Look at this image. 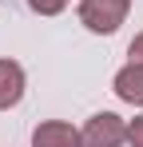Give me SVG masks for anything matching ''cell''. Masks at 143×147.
<instances>
[{"mask_svg":"<svg viewBox=\"0 0 143 147\" xmlns=\"http://www.w3.org/2000/svg\"><path fill=\"white\" fill-rule=\"evenodd\" d=\"M127 139V123L119 119L115 111H95L88 127L80 131V143L84 147H119Z\"/></svg>","mask_w":143,"mask_h":147,"instance_id":"7a4b0ae2","label":"cell"},{"mask_svg":"<svg viewBox=\"0 0 143 147\" xmlns=\"http://www.w3.org/2000/svg\"><path fill=\"white\" fill-rule=\"evenodd\" d=\"M115 96L123 103H143V64H127L123 72L115 76Z\"/></svg>","mask_w":143,"mask_h":147,"instance_id":"5b68a950","label":"cell"},{"mask_svg":"<svg viewBox=\"0 0 143 147\" xmlns=\"http://www.w3.org/2000/svg\"><path fill=\"white\" fill-rule=\"evenodd\" d=\"M28 4H32L40 16H56V12H64V4H68V0H28Z\"/></svg>","mask_w":143,"mask_h":147,"instance_id":"8992f818","label":"cell"},{"mask_svg":"<svg viewBox=\"0 0 143 147\" xmlns=\"http://www.w3.org/2000/svg\"><path fill=\"white\" fill-rule=\"evenodd\" d=\"M131 12V0H80V20L95 36H111Z\"/></svg>","mask_w":143,"mask_h":147,"instance_id":"6da1fadb","label":"cell"},{"mask_svg":"<svg viewBox=\"0 0 143 147\" xmlns=\"http://www.w3.org/2000/svg\"><path fill=\"white\" fill-rule=\"evenodd\" d=\"M127 56H131V64H143V32L131 40V48H127Z\"/></svg>","mask_w":143,"mask_h":147,"instance_id":"ba28073f","label":"cell"},{"mask_svg":"<svg viewBox=\"0 0 143 147\" xmlns=\"http://www.w3.org/2000/svg\"><path fill=\"white\" fill-rule=\"evenodd\" d=\"M32 147H84L80 143V131L64 119H48L32 131Z\"/></svg>","mask_w":143,"mask_h":147,"instance_id":"3957f363","label":"cell"},{"mask_svg":"<svg viewBox=\"0 0 143 147\" xmlns=\"http://www.w3.org/2000/svg\"><path fill=\"white\" fill-rule=\"evenodd\" d=\"M127 143H131V147H143V115L127 123Z\"/></svg>","mask_w":143,"mask_h":147,"instance_id":"52a82bcc","label":"cell"},{"mask_svg":"<svg viewBox=\"0 0 143 147\" xmlns=\"http://www.w3.org/2000/svg\"><path fill=\"white\" fill-rule=\"evenodd\" d=\"M24 96V68L16 60H0V111L16 107Z\"/></svg>","mask_w":143,"mask_h":147,"instance_id":"277c9868","label":"cell"}]
</instances>
